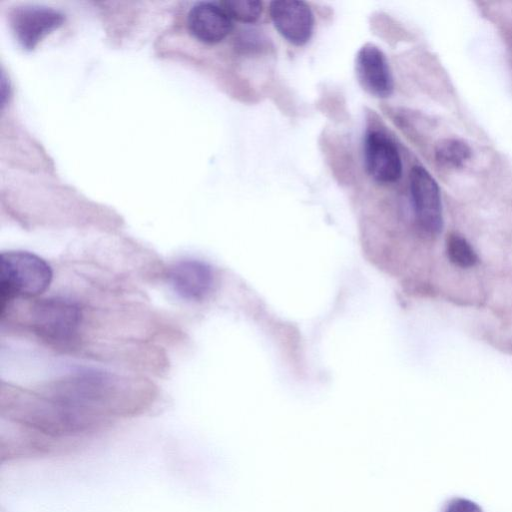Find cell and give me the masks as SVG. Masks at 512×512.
Listing matches in <instances>:
<instances>
[{
	"mask_svg": "<svg viewBox=\"0 0 512 512\" xmlns=\"http://www.w3.org/2000/svg\"><path fill=\"white\" fill-rule=\"evenodd\" d=\"M471 156V148L460 139L446 138L439 141L435 147V159L445 167L460 168Z\"/></svg>",
	"mask_w": 512,
	"mask_h": 512,
	"instance_id": "10",
	"label": "cell"
},
{
	"mask_svg": "<svg viewBox=\"0 0 512 512\" xmlns=\"http://www.w3.org/2000/svg\"><path fill=\"white\" fill-rule=\"evenodd\" d=\"M414 213L419 225L430 234L443 227L440 189L433 176L422 166L412 167L409 176Z\"/></svg>",
	"mask_w": 512,
	"mask_h": 512,
	"instance_id": "3",
	"label": "cell"
},
{
	"mask_svg": "<svg viewBox=\"0 0 512 512\" xmlns=\"http://www.w3.org/2000/svg\"><path fill=\"white\" fill-rule=\"evenodd\" d=\"M274 28L290 44L305 45L314 30V15L307 3L298 0H276L269 5Z\"/></svg>",
	"mask_w": 512,
	"mask_h": 512,
	"instance_id": "6",
	"label": "cell"
},
{
	"mask_svg": "<svg viewBox=\"0 0 512 512\" xmlns=\"http://www.w3.org/2000/svg\"><path fill=\"white\" fill-rule=\"evenodd\" d=\"M232 19L243 23L257 21L263 10L259 0H226L220 3Z\"/></svg>",
	"mask_w": 512,
	"mask_h": 512,
	"instance_id": "12",
	"label": "cell"
},
{
	"mask_svg": "<svg viewBox=\"0 0 512 512\" xmlns=\"http://www.w3.org/2000/svg\"><path fill=\"white\" fill-rule=\"evenodd\" d=\"M27 314L31 331L50 347L69 351L79 344L83 312L76 301L60 296L36 299Z\"/></svg>",
	"mask_w": 512,
	"mask_h": 512,
	"instance_id": "1",
	"label": "cell"
},
{
	"mask_svg": "<svg viewBox=\"0 0 512 512\" xmlns=\"http://www.w3.org/2000/svg\"><path fill=\"white\" fill-rule=\"evenodd\" d=\"M0 292L2 309L16 299H30L42 294L51 284L50 265L38 255L22 250L1 253Z\"/></svg>",
	"mask_w": 512,
	"mask_h": 512,
	"instance_id": "2",
	"label": "cell"
},
{
	"mask_svg": "<svg viewBox=\"0 0 512 512\" xmlns=\"http://www.w3.org/2000/svg\"><path fill=\"white\" fill-rule=\"evenodd\" d=\"M188 28L197 40L214 44L230 34L233 22L220 3L199 2L188 13Z\"/></svg>",
	"mask_w": 512,
	"mask_h": 512,
	"instance_id": "9",
	"label": "cell"
},
{
	"mask_svg": "<svg viewBox=\"0 0 512 512\" xmlns=\"http://www.w3.org/2000/svg\"><path fill=\"white\" fill-rule=\"evenodd\" d=\"M167 279L173 291L182 299L200 302L206 299L215 286L212 267L198 259H182L168 269Z\"/></svg>",
	"mask_w": 512,
	"mask_h": 512,
	"instance_id": "4",
	"label": "cell"
},
{
	"mask_svg": "<svg viewBox=\"0 0 512 512\" xmlns=\"http://www.w3.org/2000/svg\"><path fill=\"white\" fill-rule=\"evenodd\" d=\"M446 251L449 260L461 268L472 267L477 262V255L470 243L457 233L447 237Z\"/></svg>",
	"mask_w": 512,
	"mask_h": 512,
	"instance_id": "11",
	"label": "cell"
},
{
	"mask_svg": "<svg viewBox=\"0 0 512 512\" xmlns=\"http://www.w3.org/2000/svg\"><path fill=\"white\" fill-rule=\"evenodd\" d=\"M355 73L361 87L377 98H387L394 90L392 72L383 51L372 43L364 44L355 57Z\"/></svg>",
	"mask_w": 512,
	"mask_h": 512,
	"instance_id": "7",
	"label": "cell"
},
{
	"mask_svg": "<svg viewBox=\"0 0 512 512\" xmlns=\"http://www.w3.org/2000/svg\"><path fill=\"white\" fill-rule=\"evenodd\" d=\"M443 512H482V509L472 500L457 497L447 503Z\"/></svg>",
	"mask_w": 512,
	"mask_h": 512,
	"instance_id": "13",
	"label": "cell"
},
{
	"mask_svg": "<svg viewBox=\"0 0 512 512\" xmlns=\"http://www.w3.org/2000/svg\"><path fill=\"white\" fill-rule=\"evenodd\" d=\"M365 168L378 183L396 182L402 175V161L395 143L383 132L369 131L363 145Z\"/></svg>",
	"mask_w": 512,
	"mask_h": 512,
	"instance_id": "5",
	"label": "cell"
},
{
	"mask_svg": "<svg viewBox=\"0 0 512 512\" xmlns=\"http://www.w3.org/2000/svg\"><path fill=\"white\" fill-rule=\"evenodd\" d=\"M63 16L50 8L24 6L15 10L11 17L12 28L19 43L33 49L41 39L57 29Z\"/></svg>",
	"mask_w": 512,
	"mask_h": 512,
	"instance_id": "8",
	"label": "cell"
}]
</instances>
